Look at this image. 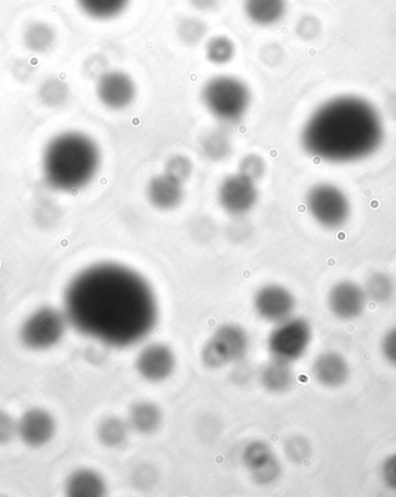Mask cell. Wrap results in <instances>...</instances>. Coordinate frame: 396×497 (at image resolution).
I'll return each mask as SVG.
<instances>
[{
	"label": "cell",
	"instance_id": "cell-24",
	"mask_svg": "<svg viewBox=\"0 0 396 497\" xmlns=\"http://www.w3.org/2000/svg\"><path fill=\"white\" fill-rule=\"evenodd\" d=\"M128 421L117 418V416H109L104 419L96 428V436L101 444L106 448H120L128 440L130 432Z\"/></svg>",
	"mask_w": 396,
	"mask_h": 497
},
{
	"label": "cell",
	"instance_id": "cell-22",
	"mask_svg": "<svg viewBox=\"0 0 396 497\" xmlns=\"http://www.w3.org/2000/svg\"><path fill=\"white\" fill-rule=\"evenodd\" d=\"M128 423L133 431L142 435H151L163 423V413L157 404L151 402H138L130 408Z\"/></svg>",
	"mask_w": 396,
	"mask_h": 497
},
{
	"label": "cell",
	"instance_id": "cell-9",
	"mask_svg": "<svg viewBox=\"0 0 396 497\" xmlns=\"http://www.w3.org/2000/svg\"><path fill=\"white\" fill-rule=\"evenodd\" d=\"M96 98L111 111H124L132 106L137 95L132 75L121 70H108L99 75L95 85Z\"/></svg>",
	"mask_w": 396,
	"mask_h": 497
},
{
	"label": "cell",
	"instance_id": "cell-27",
	"mask_svg": "<svg viewBox=\"0 0 396 497\" xmlns=\"http://www.w3.org/2000/svg\"><path fill=\"white\" fill-rule=\"evenodd\" d=\"M205 57L214 65H225L233 60L237 45L230 36L214 35L205 44Z\"/></svg>",
	"mask_w": 396,
	"mask_h": 497
},
{
	"label": "cell",
	"instance_id": "cell-12",
	"mask_svg": "<svg viewBox=\"0 0 396 497\" xmlns=\"http://www.w3.org/2000/svg\"><path fill=\"white\" fill-rule=\"evenodd\" d=\"M219 204L226 213L240 216L250 212L258 201L255 183L242 174L227 176L218 191Z\"/></svg>",
	"mask_w": 396,
	"mask_h": 497
},
{
	"label": "cell",
	"instance_id": "cell-5",
	"mask_svg": "<svg viewBox=\"0 0 396 497\" xmlns=\"http://www.w3.org/2000/svg\"><path fill=\"white\" fill-rule=\"evenodd\" d=\"M305 204L312 218L323 229H341L351 217V199L334 184H314L306 194Z\"/></svg>",
	"mask_w": 396,
	"mask_h": 497
},
{
	"label": "cell",
	"instance_id": "cell-28",
	"mask_svg": "<svg viewBox=\"0 0 396 497\" xmlns=\"http://www.w3.org/2000/svg\"><path fill=\"white\" fill-rule=\"evenodd\" d=\"M201 146L206 158L214 162L225 159L231 153L229 134L223 129L210 130L202 138Z\"/></svg>",
	"mask_w": 396,
	"mask_h": 497
},
{
	"label": "cell",
	"instance_id": "cell-21",
	"mask_svg": "<svg viewBox=\"0 0 396 497\" xmlns=\"http://www.w3.org/2000/svg\"><path fill=\"white\" fill-rule=\"evenodd\" d=\"M132 2L133 0H74L80 14L100 23L120 18Z\"/></svg>",
	"mask_w": 396,
	"mask_h": 497
},
{
	"label": "cell",
	"instance_id": "cell-10",
	"mask_svg": "<svg viewBox=\"0 0 396 497\" xmlns=\"http://www.w3.org/2000/svg\"><path fill=\"white\" fill-rule=\"evenodd\" d=\"M327 303L332 315L349 322L360 318L364 313L368 297L363 286L351 280H343L332 286Z\"/></svg>",
	"mask_w": 396,
	"mask_h": 497
},
{
	"label": "cell",
	"instance_id": "cell-1",
	"mask_svg": "<svg viewBox=\"0 0 396 497\" xmlns=\"http://www.w3.org/2000/svg\"><path fill=\"white\" fill-rule=\"evenodd\" d=\"M64 313L79 333L115 348L141 343L153 333L159 315L144 277L114 263L92 264L69 282Z\"/></svg>",
	"mask_w": 396,
	"mask_h": 497
},
{
	"label": "cell",
	"instance_id": "cell-20",
	"mask_svg": "<svg viewBox=\"0 0 396 497\" xmlns=\"http://www.w3.org/2000/svg\"><path fill=\"white\" fill-rule=\"evenodd\" d=\"M106 482L98 472L79 469L66 479V495L73 497H100L106 494Z\"/></svg>",
	"mask_w": 396,
	"mask_h": 497
},
{
	"label": "cell",
	"instance_id": "cell-37",
	"mask_svg": "<svg viewBox=\"0 0 396 497\" xmlns=\"http://www.w3.org/2000/svg\"><path fill=\"white\" fill-rule=\"evenodd\" d=\"M260 56L264 65L277 66L283 61L284 50L276 42H272V44L263 45L262 49H261Z\"/></svg>",
	"mask_w": 396,
	"mask_h": 497
},
{
	"label": "cell",
	"instance_id": "cell-30",
	"mask_svg": "<svg viewBox=\"0 0 396 497\" xmlns=\"http://www.w3.org/2000/svg\"><path fill=\"white\" fill-rule=\"evenodd\" d=\"M285 453L293 464L301 465L311 457L312 448L310 442L302 436L291 437L285 444Z\"/></svg>",
	"mask_w": 396,
	"mask_h": 497
},
{
	"label": "cell",
	"instance_id": "cell-33",
	"mask_svg": "<svg viewBox=\"0 0 396 497\" xmlns=\"http://www.w3.org/2000/svg\"><path fill=\"white\" fill-rule=\"evenodd\" d=\"M322 32V23L317 16L306 15L298 20L296 34L302 40L312 41L317 39Z\"/></svg>",
	"mask_w": 396,
	"mask_h": 497
},
{
	"label": "cell",
	"instance_id": "cell-35",
	"mask_svg": "<svg viewBox=\"0 0 396 497\" xmlns=\"http://www.w3.org/2000/svg\"><path fill=\"white\" fill-rule=\"evenodd\" d=\"M381 352L387 363L396 368V326L390 328L381 341Z\"/></svg>",
	"mask_w": 396,
	"mask_h": 497
},
{
	"label": "cell",
	"instance_id": "cell-17",
	"mask_svg": "<svg viewBox=\"0 0 396 497\" xmlns=\"http://www.w3.org/2000/svg\"><path fill=\"white\" fill-rule=\"evenodd\" d=\"M244 16L255 26H275L288 14V0H243Z\"/></svg>",
	"mask_w": 396,
	"mask_h": 497
},
{
	"label": "cell",
	"instance_id": "cell-3",
	"mask_svg": "<svg viewBox=\"0 0 396 497\" xmlns=\"http://www.w3.org/2000/svg\"><path fill=\"white\" fill-rule=\"evenodd\" d=\"M101 164L98 144L85 133L66 130L54 134L42 154V174L49 187L78 192L91 184Z\"/></svg>",
	"mask_w": 396,
	"mask_h": 497
},
{
	"label": "cell",
	"instance_id": "cell-4",
	"mask_svg": "<svg viewBox=\"0 0 396 497\" xmlns=\"http://www.w3.org/2000/svg\"><path fill=\"white\" fill-rule=\"evenodd\" d=\"M202 103L217 121L234 124L242 121L252 104V92L243 80L221 75L209 79L201 92Z\"/></svg>",
	"mask_w": 396,
	"mask_h": 497
},
{
	"label": "cell",
	"instance_id": "cell-29",
	"mask_svg": "<svg viewBox=\"0 0 396 497\" xmlns=\"http://www.w3.org/2000/svg\"><path fill=\"white\" fill-rule=\"evenodd\" d=\"M70 87L64 80L50 77L41 84L39 98L45 106L57 108L63 106L69 100Z\"/></svg>",
	"mask_w": 396,
	"mask_h": 497
},
{
	"label": "cell",
	"instance_id": "cell-2",
	"mask_svg": "<svg viewBox=\"0 0 396 497\" xmlns=\"http://www.w3.org/2000/svg\"><path fill=\"white\" fill-rule=\"evenodd\" d=\"M385 140L378 109L363 96L337 95L315 108L302 126V149L331 164H352L377 153Z\"/></svg>",
	"mask_w": 396,
	"mask_h": 497
},
{
	"label": "cell",
	"instance_id": "cell-26",
	"mask_svg": "<svg viewBox=\"0 0 396 497\" xmlns=\"http://www.w3.org/2000/svg\"><path fill=\"white\" fill-rule=\"evenodd\" d=\"M175 32L181 44L187 47H195L208 35L209 27L203 19L187 15L176 23Z\"/></svg>",
	"mask_w": 396,
	"mask_h": 497
},
{
	"label": "cell",
	"instance_id": "cell-34",
	"mask_svg": "<svg viewBox=\"0 0 396 497\" xmlns=\"http://www.w3.org/2000/svg\"><path fill=\"white\" fill-rule=\"evenodd\" d=\"M18 437V420L4 410H0V445L11 443Z\"/></svg>",
	"mask_w": 396,
	"mask_h": 497
},
{
	"label": "cell",
	"instance_id": "cell-32",
	"mask_svg": "<svg viewBox=\"0 0 396 497\" xmlns=\"http://www.w3.org/2000/svg\"><path fill=\"white\" fill-rule=\"evenodd\" d=\"M265 171V163L258 154H251L242 159L239 165V174L256 183L262 178Z\"/></svg>",
	"mask_w": 396,
	"mask_h": 497
},
{
	"label": "cell",
	"instance_id": "cell-6",
	"mask_svg": "<svg viewBox=\"0 0 396 497\" xmlns=\"http://www.w3.org/2000/svg\"><path fill=\"white\" fill-rule=\"evenodd\" d=\"M69 325L64 311L40 307L29 314L19 331L20 343L33 352L49 351L64 338Z\"/></svg>",
	"mask_w": 396,
	"mask_h": 497
},
{
	"label": "cell",
	"instance_id": "cell-16",
	"mask_svg": "<svg viewBox=\"0 0 396 497\" xmlns=\"http://www.w3.org/2000/svg\"><path fill=\"white\" fill-rule=\"evenodd\" d=\"M312 373L320 385L327 389H340L347 384L351 369L347 358L337 352H324L315 358Z\"/></svg>",
	"mask_w": 396,
	"mask_h": 497
},
{
	"label": "cell",
	"instance_id": "cell-13",
	"mask_svg": "<svg viewBox=\"0 0 396 497\" xmlns=\"http://www.w3.org/2000/svg\"><path fill=\"white\" fill-rule=\"evenodd\" d=\"M254 309L261 318L278 323L292 317L296 299L284 286L269 284L256 293Z\"/></svg>",
	"mask_w": 396,
	"mask_h": 497
},
{
	"label": "cell",
	"instance_id": "cell-31",
	"mask_svg": "<svg viewBox=\"0 0 396 497\" xmlns=\"http://www.w3.org/2000/svg\"><path fill=\"white\" fill-rule=\"evenodd\" d=\"M193 172L192 160L183 154L173 155L167 160L165 173L172 176L173 179L178 180L183 184L191 178Z\"/></svg>",
	"mask_w": 396,
	"mask_h": 497
},
{
	"label": "cell",
	"instance_id": "cell-11",
	"mask_svg": "<svg viewBox=\"0 0 396 497\" xmlns=\"http://www.w3.org/2000/svg\"><path fill=\"white\" fill-rule=\"evenodd\" d=\"M56 431V420L44 408H31L18 419V437L29 448L40 449L48 445Z\"/></svg>",
	"mask_w": 396,
	"mask_h": 497
},
{
	"label": "cell",
	"instance_id": "cell-19",
	"mask_svg": "<svg viewBox=\"0 0 396 497\" xmlns=\"http://www.w3.org/2000/svg\"><path fill=\"white\" fill-rule=\"evenodd\" d=\"M24 47L34 55H45L54 48L57 42V31L48 21L35 19L28 21L23 29Z\"/></svg>",
	"mask_w": 396,
	"mask_h": 497
},
{
	"label": "cell",
	"instance_id": "cell-23",
	"mask_svg": "<svg viewBox=\"0 0 396 497\" xmlns=\"http://www.w3.org/2000/svg\"><path fill=\"white\" fill-rule=\"evenodd\" d=\"M293 383V370L288 362L273 358L261 372V384L272 393H283L292 387Z\"/></svg>",
	"mask_w": 396,
	"mask_h": 497
},
{
	"label": "cell",
	"instance_id": "cell-8",
	"mask_svg": "<svg viewBox=\"0 0 396 497\" xmlns=\"http://www.w3.org/2000/svg\"><path fill=\"white\" fill-rule=\"evenodd\" d=\"M312 341V328L304 318L291 317L278 323L269 336L268 348L275 360L292 362L305 355Z\"/></svg>",
	"mask_w": 396,
	"mask_h": 497
},
{
	"label": "cell",
	"instance_id": "cell-38",
	"mask_svg": "<svg viewBox=\"0 0 396 497\" xmlns=\"http://www.w3.org/2000/svg\"><path fill=\"white\" fill-rule=\"evenodd\" d=\"M222 0H188L189 5L202 14H209V12L217 10Z\"/></svg>",
	"mask_w": 396,
	"mask_h": 497
},
{
	"label": "cell",
	"instance_id": "cell-36",
	"mask_svg": "<svg viewBox=\"0 0 396 497\" xmlns=\"http://www.w3.org/2000/svg\"><path fill=\"white\" fill-rule=\"evenodd\" d=\"M381 478L386 488L396 492V452L390 454L381 466Z\"/></svg>",
	"mask_w": 396,
	"mask_h": 497
},
{
	"label": "cell",
	"instance_id": "cell-14",
	"mask_svg": "<svg viewBox=\"0 0 396 497\" xmlns=\"http://www.w3.org/2000/svg\"><path fill=\"white\" fill-rule=\"evenodd\" d=\"M244 467L251 472L252 478L261 486L276 482L282 474V467L271 446L263 441H252L243 452Z\"/></svg>",
	"mask_w": 396,
	"mask_h": 497
},
{
	"label": "cell",
	"instance_id": "cell-7",
	"mask_svg": "<svg viewBox=\"0 0 396 497\" xmlns=\"http://www.w3.org/2000/svg\"><path fill=\"white\" fill-rule=\"evenodd\" d=\"M250 348L246 331L238 325H224L213 333L202 351V361L210 369L223 368L242 361Z\"/></svg>",
	"mask_w": 396,
	"mask_h": 497
},
{
	"label": "cell",
	"instance_id": "cell-18",
	"mask_svg": "<svg viewBox=\"0 0 396 497\" xmlns=\"http://www.w3.org/2000/svg\"><path fill=\"white\" fill-rule=\"evenodd\" d=\"M150 204L159 210H172L180 205L183 199V184L163 173L154 176L147 186Z\"/></svg>",
	"mask_w": 396,
	"mask_h": 497
},
{
	"label": "cell",
	"instance_id": "cell-25",
	"mask_svg": "<svg viewBox=\"0 0 396 497\" xmlns=\"http://www.w3.org/2000/svg\"><path fill=\"white\" fill-rule=\"evenodd\" d=\"M368 301L378 305L387 304L395 294V283L391 276L385 272H373L366 277L363 286Z\"/></svg>",
	"mask_w": 396,
	"mask_h": 497
},
{
	"label": "cell",
	"instance_id": "cell-15",
	"mask_svg": "<svg viewBox=\"0 0 396 497\" xmlns=\"http://www.w3.org/2000/svg\"><path fill=\"white\" fill-rule=\"evenodd\" d=\"M175 355L166 344L146 345L136 360L137 373L146 381L163 382L171 376L175 369Z\"/></svg>",
	"mask_w": 396,
	"mask_h": 497
}]
</instances>
